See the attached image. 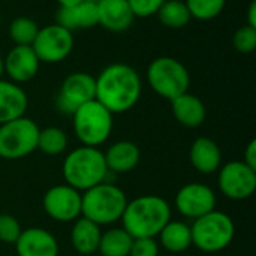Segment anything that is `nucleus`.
Here are the masks:
<instances>
[{
  "instance_id": "33",
  "label": "nucleus",
  "mask_w": 256,
  "mask_h": 256,
  "mask_svg": "<svg viewBox=\"0 0 256 256\" xmlns=\"http://www.w3.org/2000/svg\"><path fill=\"white\" fill-rule=\"evenodd\" d=\"M243 162H244L248 166H250V168L256 170V141L255 140H252V141L248 144V147L244 148V158H243Z\"/></svg>"
},
{
  "instance_id": "7",
  "label": "nucleus",
  "mask_w": 256,
  "mask_h": 256,
  "mask_svg": "<svg viewBox=\"0 0 256 256\" xmlns=\"http://www.w3.org/2000/svg\"><path fill=\"white\" fill-rule=\"evenodd\" d=\"M147 81L152 90L170 102L189 92L190 75L188 68L170 56L156 57L147 68Z\"/></svg>"
},
{
  "instance_id": "2",
  "label": "nucleus",
  "mask_w": 256,
  "mask_h": 256,
  "mask_svg": "<svg viewBox=\"0 0 256 256\" xmlns=\"http://www.w3.org/2000/svg\"><path fill=\"white\" fill-rule=\"evenodd\" d=\"M171 220V206L159 195H141L128 201L120 219L123 228L134 237L156 238L162 228Z\"/></svg>"
},
{
  "instance_id": "15",
  "label": "nucleus",
  "mask_w": 256,
  "mask_h": 256,
  "mask_svg": "<svg viewBox=\"0 0 256 256\" xmlns=\"http://www.w3.org/2000/svg\"><path fill=\"white\" fill-rule=\"evenodd\" d=\"M15 250L18 256H58V243L50 231L32 226L21 231Z\"/></svg>"
},
{
  "instance_id": "24",
  "label": "nucleus",
  "mask_w": 256,
  "mask_h": 256,
  "mask_svg": "<svg viewBox=\"0 0 256 256\" xmlns=\"http://www.w3.org/2000/svg\"><path fill=\"white\" fill-rule=\"evenodd\" d=\"M134 237L122 226L102 232L98 252L100 256H129Z\"/></svg>"
},
{
  "instance_id": "1",
  "label": "nucleus",
  "mask_w": 256,
  "mask_h": 256,
  "mask_svg": "<svg viewBox=\"0 0 256 256\" xmlns=\"http://www.w3.org/2000/svg\"><path fill=\"white\" fill-rule=\"evenodd\" d=\"M96 80L94 99L112 116L132 110L142 92L140 74L126 63H111L100 70Z\"/></svg>"
},
{
  "instance_id": "13",
  "label": "nucleus",
  "mask_w": 256,
  "mask_h": 256,
  "mask_svg": "<svg viewBox=\"0 0 256 256\" xmlns=\"http://www.w3.org/2000/svg\"><path fill=\"white\" fill-rule=\"evenodd\" d=\"M216 194L204 183H188L182 186L174 198L177 212L188 219H198L213 210H216Z\"/></svg>"
},
{
  "instance_id": "32",
  "label": "nucleus",
  "mask_w": 256,
  "mask_h": 256,
  "mask_svg": "<svg viewBox=\"0 0 256 256\" xmlns=\"http://www.w3.org/2000/svg\"><path fill=\"white\" fill-rule=\"evenodd\" d=\"M159 243L156 238L141 237L134 238L129 256H159Z\"/></svg>"
},
{
  "instance_id": "10",
  "label": "nucleus",
  "mask_w": 256,
  "mask_h": 256,
  "mask_svg": "<svg viewBox=\"0 0 256 256\" xmlns=\"http://www.w3.org/2000/svg\"><path fill=\"white\" fill-rule=\"evenodd\" d=\"M218 184L220 192L232 201L249 200L256 190V170L243 160H231L219 168Z\"/></svg>"
},
{
  "instance_id": "11",
  "label": "nucleus",
  "mask_w": 256,
  "mask_h": 256,
  "mask_svg": "<svg viewBox=\"0 0 256 256\" xmlns=\"http://www.w3.org/2000/svg\"><path fill=\"white\" fill-rule=\"evenodd\" d=\"M96 96V80L87 72H74L68 75L58 90L56 105L62 114H72L84 104L93 100Z\"/></svg>"
},
{
  "instance_id": "8",
  "label": "nucleus",
  "mask_w": 256,
  "mask_h": 256,
  "mask_svg": "<svg viewBox=\"0 0 256 256\" xmlns=\"http://www.w3.org/2000/svg\"><path fill=\"white\" fill-rule=\"evenodd\" d=\"M39 126L22 116L0 124V158L4 160L22 159L38 148Z\"/></svg>"
},
{
  "instance_id": "27",
  "label": "nucleus",
  "mask_w": 256,
  "mask_h": 256,
  "mask_svg": "<svg viewBox=\"0 0 256 256\" xmlns=\"http://www.w3.org/2000/svg\"><path fill=\"white\" fill-rule=\"evenodd\" d=\"M8 32H9L10 40L15 45H30L32 46V44L39 32V26L36 24L34 20H32L28 16H18L10 21Z\"/></svg>"
},
{
  "instance_id": "34",
  "label": "nucleus",
  "mask_w": 256,
  "mask_h": 256,
  "mask_svg": "<svg viewBox=\"0 0 256 256\" xmlns=\"http://www.w3.org/2000/svg\"><path fill=\"white\" fill-rule=\"evenodd\" d=\"M246 24L248 26H252V27H255L256 28V2L255 0H252L250 2V4H249V8H248V16H246Z\"/></svg>"
},
{
  "instance_id": "21",
  "label": "nucleus",
  "mask_w": 256,
  "mask_h": 256,
  "mask_svg": "<svg viewBox=\"0 0 256 256\" xmlns=\"http://www.w3.org/2000/svg\"><path fill=\"white\" fill-rule=\"evenodd\" d=\"M171 111H172L174 118L182 126L189 128V129L200 128L206 122V117H207V108L204 102L198 96L189 92L171 100Z\"/></svg>"
},
{
  "instance_id": "23",
  "label": "nucleus",
  "mask_w": 256,
  "mask_h": 256,
  "mask_svg": "<svg viewBox=\"0 0 256 256\" xmlns=\"http://www.w3.org/2000/svg\"><path fill=\"white\" fill-rule=\"evenodd\" d=\"M159 246L171 254H182L192 248L190 226L180 220H170L159 232Z\"/></svg>"
},
{
  "instance_id": "12",
  "label": "nucleus",
  "mask_w": 256,
  "mask_h": 256,
  "mask_svg": "<svg viewBox=\"0 0 256 256\" xmlns=\"http://www.w3.org/2000/svg\"><path fill=\"white\" fill-rule=\"evenodd\" d=\"M42 207L56 222H74L81 218V192L66 183L56 184L45 192Z\"/></svg>"
},
{
  "instance_id": "14",
  "label": "nucleus",
  "mask_w": 256,
  "mask_h": 256,
  "mask_svg": "<svg viewBox=\"0 0 256 256\" xmlns=\"http://www.w3.org/2000/svg\"><path fill=\"white\" fill-rule=\"evenodd\" d=\"M3 60L4 74L9 76V81L15 84L32 81L38 75L40 66V62L30 45H15Z\"/></svg>"
},
{
  "instance_id": "26",
  "label": "nucleus",
  "mask_w": 256,
  "mask_h": 256,
  "mask_svg": "<svg viewBox=\"0 0 256 256\" xmlns=\"http://www.w3.org/2000/svg\"><path fill=\"white\" fill-rule=\"evenodd\" d=\"M69 144L68 135L63 129L57 126H48L39 129L38 135V148L46 156H58L66 152Z\"/></svg>"
},
{
  "instance_id": "3",
  "label": "nucleus",
  "mask_w": 256,
  "mask_h": 256,
  "mask_svg": "<svg viewBox=\"0 0 256 256\" xmlns=\"http://www.w3.org/2000/svg\"><path fill=\"white\" fill-rule=\"evenodd\" d=\"M62 171L64 183L80 192L106 182L110 174L104 152L87 146H80L69 152L63 160Z\"/></svg>"
},
{
  "instance_id": "18",
  "label": "nucleus",
  "mask_w": 256,
  "mask_h": 256,
  "mask_svg": "<svg viewBox=\"0 0 256 256\" xmlns=\"http://www.w3.org/2000/svg\"><path fill=\"white\" fill-rule=\"evenodd\" d=\"M98 15L99 26L112 33L128 30L135 20L128 0H98Z\"/></svg>"
},
{
  "instance_id": "5",
  "label": "nucleus",
  "mask_w": 256,
  "mask_h": 256,
  "mask_svg": "<svg viewBox=\"0 0 256 256\" xmlns=\"http://www.w3.org/2000/svg\"><path fill=\"white\" fill-rule=\"evenodd\" d=\"M190 231L192 246L206 254H218L225 250L232 243L236 225L231 216L224 212L213 210L195 219Z\"/></svg>"
},
{
  "instance_id": "30",
  "label": "nucleus",
  "mask_w": 256,
  "mask_h": 256,
  "mask_svg": "<svg viewBox=\"0 0 256 256\" xmlns=\"http://www.w3.org/2000/svg\"><path fill=\"white\" fill-rule=\"evenodd\" d=\"M22 228L18 219L12 214H0V242L6 244H15Z\"/></svg>"
},
{
  "instance_id": "4",
  "label": "nucleus",
  "mask_w": 256,
  "mask_h": 256,
  "mask_svg": "<svg viewBox=\"0 0 256 256\" xmlns=\"http://www.w3.org/2000/svg\"><path fill=\"white\" fill-rule=\"evenodd\" d=\"M128 201L118 186L104 182L81 192V216L99 226L111 225L122 219Z\"/></svg>"
},
{
  "instance_id": "25",
  "label": "nucleus",
  "mask_w": 256,
  "mask_h": 256,
  "mask_svg": "<svg viewBox=\"0 0 256 256\" xmlns=\"http://www.w3.org/2000/svg\"><path fill=\"white\" fill-rule=\"evenodd\" d=\"M156 15L160 24L168 28H182L192 20L184 0H165Z\"/></svg>"
},
{
  "instance_id": "28",
  "label": "nucleus",
  "mask_w": 256,
  "mask_h": 256,
  "mask_svg": "<svg viewBox=\"0 0 256 256\" xmlns=\"http://www.w3.org/2000/svg\"><path fill=\"white\" fill-rule=\"evenodd\" d=\"M192 18L208 21L219 16L226 4V0H184Z\"/></svg>"
},
{
  "instance_id": "29",
  "label": "nucleus",
  "mask_w": 256,
  "mask_h": 256,
  "mask_svg": "<svg viewBox=\"0 0 256 256\" xmlns=\"http://www.w3.org/2000/svg\"><path fill=\"white\" fill-rule=\"evenodd\" d=\"M234 48L242 54H250L256 50V28L252 26H242L232 38Z\"/></svg>"
},
{
  "instance_id": "19",
  "label": "nucleus",
  "mask_w": 256,
  "mask_h": 256,
  "mask_svg": "<svg viewBox=\"0 0 256 256\" xmlns=\"http://www.w3.org/2000/svg\"><path fill=\"white\" fill-rule=\"evenodd\" d=\"M104 158L110 174H126L138 166L141 150L135 142L123 140L111 144L104 153Z\"/></svg>"
},
{
  "instance_id": "31",
  "label": "nucleus",
  "mask_w": 256,
  "mask_h": 256,
  "mask_svg": "<svg viewBox=\"0 0 256 256\" xmlns=\"http://www.w3.org/2000/svg\"><path fill=\"white\" fill-rule=\"evenodd\" d=\"M165 0H128L135 18H148L158 14Z\"/></svg>"
},
{
  "instance_id": "35",
  "label": "nucleus",
  "mask_w": 256,
  "mask_h": 256,
  "mask_svg": "<svg viewBox=\"0 0 256 256\" xmlns=\"http://www.w3.org/2000/svg\"><path fill=\"white\" fill-rule=\"evenodd\" d=\"M56 2L58 3V6H74V4H76V3H80L82 0H56Z\"/></svg>"
},
{
  "instance_id": "20",
  "label": "nucleus",
  "mask_w": 256,
  "mask_h": 256,
  "mask_svg": "<svg viewBox=\"0 0 256 256\" xmlns=\"http://www.w3.org/2000/svg\"><path fill=\"white\" fill-rule=\"evenodd\" d=\"M28 98L20 84L0 80V124L26 116Z\"/></svg>"
},
{
  "instance_id": "22",
  "label": "nucleus",
  "mask_w": 256,
  "mask_h": 256,
  "mask_svg": "<svg viewBox=\"0 0 256 256\" xmlns=\"http://www.w3.org/2000/svg\"><path fill=\"white\" fill-rule=\"evenodd\" d=\"M102 226L96 225L94 222L78 218L74 220L72 230H70V244L75 252L80 255H92L98 252L100 236H102Z\"/></svg>"
},
{
  "instance_id": "6",
  "label": "nucleus",
  "mask_w": 256,
  "mask_h": 256,
  "mask_svg": "<svg viewBox=\"0 0 256 256\" xmlns=\"http://www.w3.org/2000/svg\"><path fill=\"white\" fill-rule=\"evenodd\" d=\"M72 124L81 146L99 148L111 136L114 120L112 114L93 99L72 114Z\"/></svg>"
},
{
  "instance_id": "36",
  "label": "nucleus",
  "mask_w": 256,
  "mask_h": 256,
  "mask_svg": "<svg viewBox=\"0 0 256 256\" xmlns=\"http://www.w3.org/2000/svg\"><path fill=\"white\" fill-rule=\"evenodd\" d=\"M3 75H4V60H3V57L0 56V80L3 78Z\"/></svg>"
},
{
  "instance_id": "37",
  "label": "nucleus",
  "mask_w": 256,
  "mask_h": 256,
  "mask_svg": "<svg viewBox=\"0 0 256 256\" xmlns=\"http://www.w3.org/2000/svg\"><path fill=\"white\" fill-rule=\"evenodd\" d=\"M0 24H2V12H0Z\"/></svg>"
},
{
  "instance_id": "16",
  "label": "nucleus",
  "mask_w": 256,
  "mask_h": 256,
  "mask_svg": "<svg viewBox=\"0 0 256 256\" xmlns=\"http://www.w3.org/2000/svg\"><path fill=\"white\" fill-rule=\"evenodd\" d=\"M56 24L70 32L99 26L98 0H82L74 6H58Z\"/></svg>"
},
{
  "instance_id": "17",
  "label": "nucleus",
  "mask_w": 256,
  "mask_h": 256,
  "mask_svg": "<svg viewBox=\"0 0 256 256\" xmlns=\"http://www.w3.org/2000/svg\"><path fill=\"white\" fill-rule=\"evenodd\" d=\"M189 160L200 174L210 176L222 166V152L216 141L208 136L196 138L189 150Z\"/></svg>"
},
{
  "instance_id": "9",
  "label": "nucleus",
  "mask_w": 256,
  "mask_h": 256,
  "mask_svg": "<svg viewBox=\"0 0 256 256\" xmlns=\"http://www.w3.org/2000/svg\"><path fill=\"white\" fill-rule=\"evenodd\" d=\"M74 44L75 38L72 32L54 22L39 28L32 48L40 63L54 64L66 60L70 56Z\"/></svg>"
}]
</instances>
